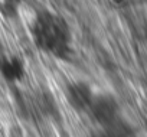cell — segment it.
Returning <instances> with one entry per match:
<instances>
[{
  "mask_svg": "<svg viewBox=\"0 0 147 137\" xmlns=\"http://www.w3.org/2000/svg\"><path fill=\"white\" fill-rule=\"evenodd\" d=\"M33 39L43 52L55 58L65 59L71 53L68 26L52 13L43 12L36 18L33 23Z\"/></svg>",
  "mask_w": 147,
  "mask_h": 137,
  "instance_id": "cell-1",
  "label": "cell"
},
{
  "mask_svg": "<svg viewBox=\"0 0 147 137\" xmlns=\"http://www.w3.org/2000/svg\"><path fill=\"white\" fill-rule=\"evenodd\" d=\"M88 113L104 127H110L117 121V104L110 95H94Z\"/></svg>",
  "mask_w": 147,
  "mask_h": 137,
  "instance_id": "cell-2",
  "label": "cell"
},
{
  "mask_svg": "<svg viewBox=\"0 0 147 137\" xmlns=\"http://www.w3.org/2000/svg\"><path fill=\"white\" fill-rule=\"evenodd\" d=\"M66 100L69 105L77 111H88L91 101L94 98V92L91 87L82 81L72 82L66 87Z\"/></svg>",
  "mask_w": 147,
  "mask_h": 137,
  "instance_id": "cell-3",
  "label": "cell"
},
{
  "mask_svg": "<svg viewBox=\"0 0 147 137\" xmlns=\"http://www.w3.org/2000/svg\"><path fill=\"white\" fill-rule=\"evenodd\" d=\"M0 72L7 81H19L25 74L23 62L18 58H3L0 59Z\"/></svg>",
  "mask_w": 147,
  "mask_h": 137,
  "instance_id": "cell-4",
  "label": "cell"
}]
</instances>
